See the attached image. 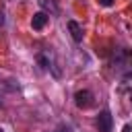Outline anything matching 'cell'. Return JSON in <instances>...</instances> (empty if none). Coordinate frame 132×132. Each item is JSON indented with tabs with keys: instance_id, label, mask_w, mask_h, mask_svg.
Returning <instances> with one entry per match:
<instances>
[{
	"instance_id": "6da1fadb",
	"label": "cell",
	"mask_w": 132,
	"mask_h": 132,
	"mask_svg": "<svg viewBox=\"0 0 132 132\" xmlns=\"http://www.w3.org/2000/svg\"><path fill=\"white\" fill-rule=\"evenodd\" d=\"M37 64H39L43 70H50L56 78L62 76V72H60L58 64H56V58H54V52H52V50H41V52L37 54Z\"/></svg>"
},
{
	"instance_id": "7a4b0ae2",
	"label": "cell",
	"mask_w": 132,
	"mask_h": 132,
	"mask_svg": "<svg viewBox=\"0 0 132 132\" xmlns=\"http://www.w3.org/2000/svg\"><path fill=\"white\" fill-rule=\"evenodd\" d=\"M95 124H97V130H99V132H111V130H113V116H111V111H109V109L99 111Z\"/></svg>"
},
{
	"instance_id": "3957f363",
	"label": "cell",
	"mask_w": 132,
	"mask_h": 132,
	"mask_svg": "<svg viewBox=\"0 0 132 132\" xmlns=\"http://www.w3.org/2000/svg\"><path fill=\"white\" fill-rule=\"evenodd\" d=\"M93 93L89 91V89H80V91H76L74 93V103H76V107H80V109H89L91 105H93Z\"/></svg>"
},
{
	"instance_id": "277c9868",
	"label": "cell",
	"mask_w": 132,
	"mask_h": 132,
	"mask_svg": "<svg viewBox=\"0 0 132 132\" xmlns=\"http://www.w3.org/2000/svg\"><path fill=\"white\" fill-rule=\"evenodd\" d=\"M47 21H50V14H47V12H43V10H41V12H35L33 19H31V27H33L35 31H41V29L47 25Z\"/></svg>"
},
{
	"instance_id": "5b68a950",
	"label": "cell",
	"mask_w": 132,
	"mask_h": 132,
	"mask_svg": "<svg viewBox=\"0 0 132 132\" xmlns=\"http://www.w3.org/2000/svg\"><path fill=\"white\" fill-rule=\"evenodd\" d=\"M66 27H68V31H70L72 39H74L76 43H80V41H82V37H85V31H82V27H80L76 21H68V23H66Z\"/></svg>"
},
{
	"instance_id": "8992f818",
	"label": "cell",
	"mask_w": 132,
	"mask_h": 132,
	"mask_svg": "<svg viewBox=\"0 0 132 132\" xmlns=\"http://www.w3.org/2000/svg\"><path fill=\"white\" fill-rule=\"evenodd\" d=\"M37 2H39V6L43 8V12H45V10H50L52 14H58V12H60V8H58L56 0H37Z\"/></svg>"
},
{
	"instance_id": "52a82bcc",
	"label": "cell",
	"mask_w": 132,
	"mask_h": 132,
	"mask_svg": "<svg viewBox=\"0 0 132 132\" xmlns=\"http://www.w3.org/2000/svg\"><path fill=\"white\" fill-rule=\"evenodd\" d=\"M97 2H99L101 6H113V4H116V0H97Z\"/></svg>"
},
{
	"instance_id": "ba28073f",
	"label": "cell",
	"mask_w": 132,
	"mask_h": 132,
	"mask_svg": "<svg viewBox=\"0 0 132 132\" xmlns=\"http://www.w3.org/2000/svg\"><path fill=\"white\" fill-rule=\"evenodd\" d=\"M50 132H70V128H58V130H50Z\"/></svg>"
},
{
	"instance_id": "9c48e42d",
	"label": "cell",
	"mask_w": 132,
	"mask_h": 132,
	"mask_svg": "<svg viewBox=\"0 0 132 132\" xmlns=\"http://www.w3.org/2000/svg\"><path fill=\"white\" fill-rule=\"evenodd\" d=\"M2 25H4V12L0 10V27H2Z\"/></svg>"
},
{
	"instance_id": "30bf717a",
	"label": "cell",
	"mask_w": 132,
	"mask_h": 132,
	"mask_svg": "<svg viewBox=\"0 0 132 132\" xmlns=\"http://www.w3.org/2000/svg\"><path fill=\"white\" fill-rule=\"evenodd\" d=\"M124 132H132V126L128 124V126H124Z\"/></svg>"
},
{
	"instance_id": "8fae6325",
	"label": "cell",
	"mask_w": 132,
	"mask_h": 132,
	"mask_svg": "<svg viewBox=\"0 0 132 132\" xmlns=\"http://www.w3.org/2000/svg\"><path fill=\"white\" fill-rule=\"evenodd\" d=\"M0 132H4V130H2V128H0Z\"/></svg>"
}]
</instances>
